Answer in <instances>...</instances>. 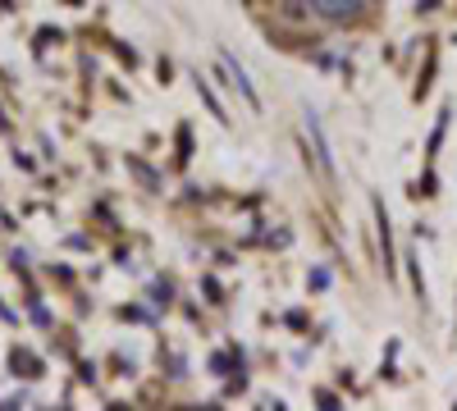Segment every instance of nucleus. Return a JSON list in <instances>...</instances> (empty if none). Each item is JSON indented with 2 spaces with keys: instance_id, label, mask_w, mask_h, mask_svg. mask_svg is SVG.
<instances>
[{
  "instance_id": "1",
  "label": "nucleus",
  "mask_w": 457,
  "mask_h": 411,
  "mask_svg": "<svg viewBox=\"0 0 457 411\" xmlns=\"http://www.w3.org/2000/svg\"><path fill=\"white\" fill-rule=\"evenodd\" d=\"M312 14H320L325 23H353L361 14V0H302Z\"/></svg>"
},
{
  "instance_id": "2",
  "label": "nucleus",
  "mask_w": 457,
  "mask_h": 411,
  "mask_svg": "<svg viewBox=\"0 0 457 411\" xmlns=\"http://www.w3.org/2000/svg\"><path fill=\"white\" fill-rule=\"evenodd\" d=\"M307 133H312V142H316V160H320V169L334 178V156H329V142H325V133H320L316 110H307Z\"/></svg>"
}]
</instances>
